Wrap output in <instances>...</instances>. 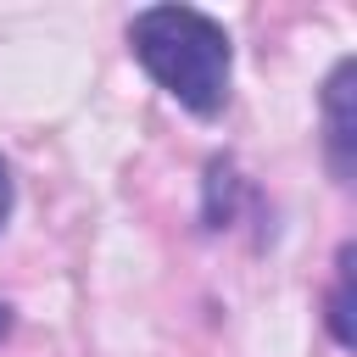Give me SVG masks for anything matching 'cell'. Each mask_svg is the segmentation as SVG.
Instances as JSON below:
<instances>
[{
    "mask_svg": "<svg viewBox=\"0 0 357 357\" xmlns=\"http://www.w3.org/2000/svg\"><path fill=\"white\" fill-rule=\"evenodd\" d=\"M11 206H17V184H11L6 156H0V234H6V223H11Z\"/></svg>",
    "mask_w": 357,
    "mask_h": 357,
    "instance_id": "obj_5",
    "label": "cell"
},
{
    "mask_svg": "<svg viewBox=\"0 0 357 357\" xmlns=\"http://www.w3.org/2000/svg\"><path fill=\"white\" fill-rule=\"evenodd\" d=\"M234 195H240L234 162H229V156L206 162V206H201V223H206V229H223V223L234 218Z\"/></svg>",
    "mask_w": 357,
    "mask_h": 357,
    "instance_id": "obj_3",
    "label": "cell"
},
{
    "mask_svg": "<svg viewBox=\"0 0 357 357\" xmlns=\"http://www.w3.org/2000/svg\"><path fill=\"white\" fill-rule=\"evenodd\" d=\"M351 78H357V61L346 56V61H335V73L324 78V145H329V167L346 178L351 173V156H357V89H351Z\"/></svg>",
    "mask_w": 357,
    "mask_h": 357,
    "instance_id": "obj_2",
    "label": "cell"
},
{
    "mask_svg": "<svg viewBox=\"0 0 357 357\" xmlns=\"http://www.w3.org/2000/svg\"><path fill=\"white\" fill-rule=\"evenodd\" d=\"M11 324H17V312H11V307H6V301H0V340H6V335H11Z\"/></svg>",
    "mask_w": 357,
    "mask_h": 357,
    "instance_id": "obj_6",
    "label": "cell"
},
{
    "mask_svg": "<svg viewBox=\"0 0 357 357\" xmlns=\"http://www.w3.org/2000/svg\"><path fill=\"white\" fill-rule=\"evenodd\" d=\"M329 335L340 340V346H351L357 335H351V245H340V257H335V290H329Z\"/></svg>",
    "mask_w": 357,
    "mask_h": 357,
    "instance_id": "obj_4",
    "label": "cell"
},
{
    "mask_svg": "<svg viewBox=\"0 0 357 357\" xmlns=\"http://www.w3.org/2000/svg\"><path fill=\"white\" fill-rule=\"evenodd\" d=\"M134 61L195 117H218L229 106L234 78V45L218 17L201 6H145L128 22Z\"/></svg>",
    "mask_w": 357,
    "mask_h": 357,
    "instance_id": "obj_1",
    "label": "cell"
}]
</instances>
